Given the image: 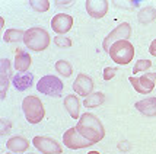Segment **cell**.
<instances>
[{
	"label": "cell",
	"instance_id": "8992f818",
	"mask_svg": "<svg viewBox=\"0 0 156 154\" xmlns=\"http://www.w3.org/2000/svg\"><path fill=\"white\" fill-rule=\"evenodd\" d=\"M130 36H131V26L127 22H122L105 36V39L102 42V48H104V51L108 53L112 44H115L118 41H129Z\"/></svg>",
	"mask_w": 156,
	"mask_h": 154
},
{
	"label": "cell",
	"instance_id": "9a60e30c",
	"mask_svg": "<svg viewBox=\"0 0 156 154\" xmlns=\"http://www.w3.org/2000/svg\"><path fill=\"white\" fill-rule=\"evenodd\" d=\"M10 61L3 58L0 63V86H2V99H5L6 90L9 86V77H10Z\"/></svg>",
	"mask_w": 156,
	"mask_h": 154
},
{
	"label": "cell",
	"instance_id": "83f0119b",
	"mask_svg": "<svg viewBox=\"0 0 156 154\" xmlns=\"http://www.w3.org/2000/svg\"><path fill=\"white\" fill-rule=\"evenodd\" d=\"M149 53L152 54V55H155V57H156V39L152 41V44L149 45Z\"/></svg>",
	"mask_w": 156,
	"mask_h": 154
},
{
	"label": "cell",
	"instance_id": "7a4b0ae2",
	"mask_svg": "<svg viewBox=\"0 0 156 154\" xmlns=\"http://www.w3.org/2000/svg\"><path fill=\"white\" fill-rule=\"evenodd\" d=\"M50 41H51V38H50L48 32L41 26L29 28L25 32V38H23L27 48H29L31 51H35V53L44 51L50 45Z\"/></svg>",
	"mask_w": 156,
	"mask_h": 154
},
{
	"label": "cell",
	"instance_id": "ba28073f",
	"mask_svg": "<svg viewBox=\"0 0 156 154\" xmlns=\"http://www.w3.org/2000/svg\"><path fill=\"white\" fill-rule=\"evenodd\" d=\"M155 80H156V73H146L140 76V77L131 76L129 79L131 86L134 87V90L137 93L142 94H147L155 89Z\"/></svg>",
	"mask_w": 156,
	"mask_h": 154
},
{
	"label": "cell",
	"instance_id": "8fae6325",
	"mask_svg": "<svg viewBox=\"0 0 156 154\" xmlns=\"http://www.w3.org/2000/svg\"><path fill=\"white\" fill-rule=\"evenodd\" d=\"M73 90L77 94H80L83 98H88L94 90V80L89 77L88 74H77L76 80L73 81Z\"/></svg>",
	"mask_w": 156,
	"mask_h": 154
},
{
	"label": "cell",
	"instance_id": "d4e9b609",
	"mask_svg": "<svg viewBox=\"0 0 156 154\" xmlns=\"http://www.w3.org/2000/svg\"><path fill=\"white\" fill-rule=\"evenodd\" d=\"M54 44L60 48H69V47H72V39H69V38H66V36L57 35V36L54 38Z\"/></svg>",
	"mask_w": 156,
	"mask_h": 154
},
{
	"label": "cell",
	"instance_id": "ffe728a7",
	"mask_svg": "<svg viewBox=\"0 0 156 154\" xmlns=\"http://www.w3.org/2000/svg\"><path fill=\"white\" fill-rule=\"evenodd\" d=\"M25 32L27 31H22V29H7L6 32L3 34V41L10 44V42H19V41H23L25 38Z\"/></svg>",
	"mask_w": 156,
	"mask_h": 154
},
{
	"label": "cell",
	"instance_id": "3957f363",
	"mask_svg": "<svg viewBox=\"0 0 156 154\" xmlns=\"http://www.w3.org/2000/svg\"><path fill=\"white\" fill-rule=\"evenodd\" d=\"M22 111H23V115H25V118L29 124H38L45 116V109H44L42 102L37 96H32V94L23 98Z\"/></svg>",
	"mask_w": 156,
	"mask_h": 154
},
{
	"label": "cell",
	"instance_id": "277c9868",
	"mask_svg": "<svg viewBox=\"0 0 156 154\" xmlns=\"http://www.w3.org/2000/svg\"><path fill=\"white\" fill-rule=\"evenodd\" d=\"M108 54L114 63L120 66H126L134 57V47L130 41H118L111 45Z\"/></svg>",
	"mask_w": 156,
	"mask_h": 154
},
{
	"label": "cell",
	"instance_id": "4316f807",
	"mask_svg": "<svg viewBox=\"0 0 156 154\" xmlns=\"http://www.w3.org/2000/svg\"><path fill=\"white\" fill-rule=\"evenodd\" d=\"M0 124H2V129H0V132H2L3 135L7 134V132H9V128H12V124H10L7 119H2L0 121Z\"/></svg>",
	"mask_w": 156,
	"mask_h": 154
},
{
	"label": "cell",
	"instance_id": "d6986e66",
	"mask_svg": "<svg viewBox=\"0 0 156 154\" xmlns=\"http://www.w3.org/2000/svg\"><path fill=\"white\" fill-rule=\"evenodd\" d=\"M104 102H105V94L102 92H95V93H90L88 98H85L83 106L89 108V109H94V108L101 106Z\"/></svg>",
	"mask_w": 156,
	"mask_h": 154
},
{
	"label": "cell",
	"instance_id": "4fadbf2b",
	"mask_svg": "<svg viewBox=\"0 0 156 154\" xmlns=\"http://www.w3.org/2000/svg\"><path fill=\"white\" fill-rule=\"evenodd\" d=\"M31 55L22 50V48H18L16 53H15V68L19 71V73H27V70L31 67Z\"/></svg>",
	"mask_w": 156,
	"mask_h": 154
},
{
	"label": "cell",
	"instance_id": "7c38bea8",
	"mask_svg": "<svg viewBox=\"0 0 156 154\" xmlns=\"http://www.w3.org/2000/svg\"><path fill=\"white\" fill-rule=\"evenodd\" d=\"M86 10L94 19H101L108 12V0H86Z\"/></svg>",
	"mask_w": 156,
	"mask_h": 154
},
{
	"label": "cell",
	"instance_id": "52a82bcc",
	"mask_svg": "<svg viewBox=\"0 0 156 154\" xmlns=\"http://www.w3.org/2000/svg\"><path fill=\"white\" fill-rule=\"evenodd\" d=\"M63 144L66 147H69L70 150H80V148L90 147L94 142L86 140L85 137H82L77 132L76 127H73V128H69L67 131L64 132V135H63Z\"/></svg>",
	"mask_w": 156,
	"mask_h": 154
},
{
	"label": "cell",
	"instance_id": "2e32d148",
	"mask_svg": "<svg viewBox=\"0 0 156 154\" xmlns=\"http://www.w3.org/2000/svg\"><path fill=\"white\" fill-rule=\"evenodd\" d=\"M136 109L144 116H156V98H147L137 102Z\"/></svg>",
	"mask_w": 156,
	"mask_h": 154
},
{
	"label": "cell",
	"instance_id": "603a6c76",
	"mask_svg": "<svg viewBox=\"0 0 156 154\" xmlns=\"http://www.w3.org/2000/svg\"><path fill=\"white\" fill-rule=\"evenodd\" d=\"M29 5L37 12H47L50 9V2L48 0H31Z\"/></svg>",
	"mask_w": 156,
	"mask_h": 154
},
{
	"label": "cell",
	"instance_id": "7402d4cb",
	"mask_svg": "<svg viewBox=\"0 0 156 154\" xmlns=\"http://www.w3.org/2000/svg\"><path fill=\"white\" fill-rule=\"evenodd\" d=\"M55 70H57V73L61 74L63 77H70L72 73H73V67H72V64L66 60H58L55 63Z\"/></svg>",
	"mask_w": 156,
	"mask_h": 154
},
{
	"label": "cell",
	"instance_id": "30bf717a",
	"mask_svg": "<svg viewBox=\"0 0 156 154\" xmlns=\"http://www.w3.org/2000/svg\"><path fill=\"white\" fill-rule=\"evenodd\" d=\"M73 26V18L67 13H58L51 19V28L57 35H63L69 32Z\"/></svg>",
	"mask_w": 156,
	"mask_h": 154
},
{
	"label": "cell",
	"instance_id": "e0dca14e",
	"mask_svg": "<svg viewBox=\"0 0 156 154\" xmlns=\"http://www.w3.org/2000/svg\"><path fill=\"white\" fill-rule=\"evenodd\" d=\"M64 108L67 109L69 115L73 119L79 118V114H80V102H79V98L76 94H69V96L64 98Z\"/></svg>",
	"mask_w": 156,
	"mask_h": 154
},
{
	"label": "cell",
	"instance_id": "5bb4252c",
	"mask_svg": "<svg viewBox=\"0 0 156 154\" xmlns=\"http://www.w3.org/2000/svg\"><path fill=\"white\" fill-rule=\"evenodd\" d=\"M32 83H34V74L32 73H18L12 77V84L20 92L29 89L32 86Z\"/></svg>",
	"mask_w": 156,
	"mask_h": 154
},
{
	"label": "cell",
	"instance_id": "484cf974",
	"mask_svg": "<svg viewBox=\"0 0 156 154\" xmlns=\"http://www.w3.org/2000/svg\"><path fill=\"white\" fill-rule=\"evenodd\" d=\"M117 71H118L117 67H105L104 68V74H102L104 80H111V79H114Z\"/></svg>",
	"mask_w": 156,
	"mask_h": 154
},
{
	"label": "cell",
	"instance_id": "5b68a950",
	"mask_svg": "<svg viewBox=\"0 0 156 154\" xmlns=\"http://www.w3.org/2000/svg\"><path fill=\"white\" fill-rule=\"evenodd\" d=\"M63 81L55 77V76H44L41 77L40 81L37 83V90L42 94H47V96H51V98H58L63 92Z\"/></svg>",
	"mask_w": 156,
	"mask_h": 154
},
{
	"label": "cell",
	"instance_id": "f1b7e54d",
	"mask_svg": "<svg viewBox=\"0 0 156 154\" xmlns=\"http://www.w3.org/2000/svg\"><path fill=\"white\" fill-rule=\"evenodd\" d=\"M55 6L57 7H69V6H72V2H55Z\"/></svg>",
	"mask_w": 156,
	"mask_h": 154
},
{
	"label": "cell",
	"instance_id": "f546056e",
	"mask_svg": "<svg viewBox=\"0 0 156 154\" xmlns=\"http://www.w3.org/2000/svg\"><path fill=\"white\" fill-rule=\"evenodd\" d=\"M88 154H101V153H98V151H89Z\"/></svg>",
	"mask_w": 156,
	"mask_h": 154
},
{
	"label": "cell",
	"instance_id": "9c48e42d",
	"mask_svg": "<svg viewBox=\"0 0 156 154\" xmlns=\"http://www.w3.org/2000/svg\"><path fill=\"white\" fill-rule=\"evenodd\" d=\"M32 144L35 145L37 150H40L42 154H61L63 148L55 140L50 138V137H44V135H38L34 137Z\"/></svg>",
	"mask_w": 156,
	"mask_h": 154
},
{
	"label": "cell",
	"instance_id": "44dd1931",
	"mask_svg": "<svg viewBox=\"0 0 156 154\" xmlns=\"http://www.w3.org/2000/svg\"><path fill=\"white\" fill-rule=\"evenodd\" d=\"M155 19H156V10L150 6L142 9L140 13H139V22L143 23V25H147V23H150L152 20Z\"/></svg>",
	"mask_w": 156,
	"mask_h": 154
},
{
	"label": "cell",
	"instance_id": "ac0fdd59",
	"mask_svg": "<svg viewBox=\"0 0 156 154\" xmlns=\"http://www.w3.org/2000/svg\"><path fill=\"white\" fill-rule=\"evenodd\" d=\"M6 147L10 151H13V153H23V151H27L29 148V141L27 138H23V137H19V135L18 137H12V138H9Z\"/></svg>",
	"mask_w": 156,
	"mask_h": 154
},
{
	"label": "cell",
	"instance_id": "6da1fadb",
	"mask_svg": "<svg viewBox=\"0 0 156 154\" xmlns=\"http://www.w3.org/2000/svg\"><path fill=\"white\" fill-rule=\"evenodd\" d=\"M76 129H77V132L82 137H85L86 140L92 141L94 144L102 141L104 137H105V128L102 125V122L98 119V116H95L90 112H86V114H83L79 118Z\"/></svg>",
	"mask_w": 156,
	"mask_h": 154
},
{
	"label": "cell",
	"instance_id": "cb8c5ba5",
	"mask_svg": "<svg viewBox=\"0 0 156 154\" xmlns=\"http://www.w3.org/2000/svg\"><path fill=\"white\" fill-rule=\"evenodd\" d=\"M150 67H152L150 60H139L133 67V74H139L140 71H147Z\"/></svg>",
	"mask_w": 156,
	"mask_h": 154
}]
</instances>
